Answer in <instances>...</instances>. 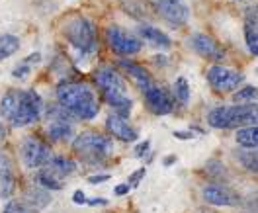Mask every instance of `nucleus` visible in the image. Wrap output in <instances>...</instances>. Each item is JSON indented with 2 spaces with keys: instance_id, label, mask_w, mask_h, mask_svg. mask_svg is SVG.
<instances>
[{
  "instance_id": "9b49d317",
  "label": "nucleus",
  "mask_w": 258,
  "mask_h": 213,
  "mask_svg": "<svg viewBox=\"0 0 258 213\" xmlns=\"http://www.w3.org/2000/svg\"><path fill=\"white\" fill-rule=\"evenodd\" d=\"M143 96H145L147 108L157 115H166L174 110V98L168 90H164L157 84H151L149 88L143 90Z\"/></svg>"
},
{
  "instance_id": "72a5a7b5",
  "label": "nucleus",
  "mask_w": 258,
  "mask_h": 213,
  "mask_svg": "<svg viewBox=\"0 0 258 213\" xmlns=\"http://www.w3.org/2000/svg\"><path fill=\"white\" fill-rule=\"evenodd\" d=\"M24 61H26L28 65H32V66L37 65V63L41 61V53H32V55H28V57H26Z\"/></svg>"
},
{
  "instance_id": "dca6fc26",
  "label": "nucleus",
  "mask_w": 258,
  "mask_h": 213,
  "mask_svg": "<svg viewBox=\"0 0 258 213\" xmlns=\"http://www.w3.org/2000/svg\"><path fill=\"white\" fill-rule=\"evenodd\" d=\"M47 137L51 141H57V143H63L75 137V127L69 119L64 117H57L53 121H49L47 125Z\"/></svg>"
},
{
  "instance_id": "4be33fe9",
  "label": "nucleus",
  "mask_w": 258,
  "mask_h": 213,
  "mask_svg": "<svg viewBox=\"0 0 258 213\" xmlns=\"http://www.w3.org/2000/svg\"><path fill=\"white\" fill-rule=\"evenodd\" d=\"M235 141L244 149H256L258 145V127L256 125H246L237 131Z\"/></svg>"
},
{
  "instance_id": "9d476101",
  "label": "nucleus",
  "mask_w": 258,
  "mask_h": 213,
  "mask_svg": "<svg viewBox=\"0 0 258 213\" xmlns=\"http://www.w3.org/2000/svg\"><path fill=\"white\" fill-rule=\"evenodd\" d=\"M155 8L159 12V16L168 24L180 28L190 20V8L182 2V0H157Z\"/></svg>"
},
{
  "instance_id": "6e6552de",
  "label": "nucleus",
  "mask_w": 258,
  "mask_h": 213,
  "mask_svg": "<svg viewBox=\"0 0 258 213\" xmlns=\"http://www.w3.org/2000/svg\"><path fill=\"white\" fill-rule=\"evenodd\" d=\"M106 39L110 49H113L117 55H135L141 51V45H143L139 37L121 30L119 26H110L106 30Z\"/></svg>"
},
{
  "instance_id": "f03ea898",
  "label": "nucleus",
  "mask_w": 258,
  "mask_h": 213,
  "mask_svg": "<svg viewBox=\"0 0 258 213\" xmlns=\"http://www.w3.org/2000/svg\"><path fill=\"white\" fill-rule=\"evenodd\" d=\"M57 102L64 112L77 119H94L100 112V102L94 88L86 82H61L57 88Z\"/></svg>"
},
{
  "instance_id": "b1692460",
  "label": "nucleus",
  "mask_w": 258,
  "mask_h": 213,
  "mask_svg": "<svg viewBox=\"0 0 258 213\" xmlns=\"http://www.w3.org/2000/svg\"><path fill=\"white\" fill-rule=\"evenodd\" d=\"M37 182L41 188L45 190H61L63 188V180L59 176H55L51 170H47L45 166H41V170L37 172Z\"/></svg>"
},
{
  "instance_id": "423d86ee",
  "label": "nucleus",
  "mask_w": 258,
  "mask_h": 213,
  "mask_svg": "<svg viewBox=\"0 0 258 213\" xmlns=\"http://www.w3.org/2000/svg\"><path fill=\"white\" fill-rule=\"evenodd\" d=\"M208 123L215 129H233L242 125H256V106H219L208 115Z\"/></svg>"
},
{
  "instance_id": "6ab92c4d",
  "label": "nucleus",
  "mask_w": 258,
  "mask_h": 213,
  "mask_svg": "<svg viewBox=\"0 0 258 213\" xmlns=\"http://www.w3.org/2000/svg\"><path fill=\"white\" fill-rule=\"evenodd\" d=\"M139 35L149 41L153 47H159V49H168L172 45L170 37L166 35L164 32H161L159 28H153V26H141L139 28Z\"/></svg>"
},
{
  "instance_id": "473e14b6",
  "label": "nucleus",
  "mask_w": 258,
  "mask_h": 213,
  "mask_svg": "<svg viewBox=\"0 0 258 213\" xmlns=\"http://www.w3.org/2000/svg\"><path fill=\"white\" fill-rule=\"evenodd\" d=\"M73 201H75L77 205H84V203H86V196H84V192H82V190H77V192L73 194Z\"/></svg>"
},
{
  "instance_id": "c756f323",
  "label": "nucleus",
  "mask_w": 258,
  "mask_h": 213,
  "mask_svg": "<svg viewBox=\"0 0 258 213\" xmlns=\"http://www.w3.org/2000/svg\"><path fill=\"white\" fill-rule=\"evenodd\" d=\"M30 75H32V65H28L26 61L18 63V65L14 66V70H12V77L18 79V81H26Z\"/></svg>"
},
{
  "instance_id": "20e7f679",
  "label": "nucleus",
  "mask_w": 258,
  "mask_h": 213,
  "mask_svg": "<svg viewBox=\"0 0 258 213\" xmlns=\"http://www.w3.org/2000/svg\"><path fill=\"white\" fill-rule=\"evenodd\" d=\"M63 35L69 45L81 57H92L98 51V33L92 20L84 16H75L67 20L63 26Z\"/></svg>"
},
{
  "instance_id": "2f4dec72",
  "label": "nucleus",
  "mask_w": 258,
  "mask_h": 213,
  "mask_svg": "<svg viewBox=\"0 0 258 213\" xmlns=\"http://www.w3.org/2000/svg\"><path fill=\"white\" fill-rule=\"evenodd\" d=\"M110 180V174H94V176H88L90 184H102V182Z\"/></svg>"
},
{
  "instance_id": "cd10ccee",
  "label": "nucleus",
  "mask_w": 258,
  "mask_h": 213,
  "mask_svg": "<svg viewBox=\"0 0 258 213\" xmlns=\"http://www.w3.org/2000/svg\"><path fill=\"white\" fill-rule=\"evenodd\" d=\"M2 213H37V209L26 205L24 201H8L6 207L2 209Z\"/></svg>"
},
{
  "instance_id": "f704fd0d",
  "label": "nucleus",
  "mask_w": 258,
  "mask_h": 213,
  "mask_svg": "<svg viewBox=\"0 0 258 213\" xmlns=\"http://www.w3.org/2000/svg\"><path fill=\"white\" fill-rule=\"evenodd\" d=\"M86 203L92 205V207H96V205H108V199L106 197H92V199H86Z\"/></svg>"
},
{
  "instance_id": "393cba45",
  "label": "nucleus",
  "mask_w": 258,
  "mask_h": 213,
  "mask_svg": "<svg viewBox=\"0 0 258 213\" xmlns=\"http://www.w3.org/2000/svg\"><path fill=\"white\" fill-rule=\"evenodd\" d=\"M237 159L239 163L248 170V172H256L258 170V161H256V151L254 149H244V151H237Z\"/></svg>"
},
{
  "instance_id": "58836bf2",
  "label": "nucleus",
  "mask_w": 258,
  "mask_h": 213,
  "mask_svg": "<svg viewBox=\"0 0 258 213\" xmlns=\"http://www.w3.org/2000/svg\"><path fill=\"white\" fill-rule=\"evenodd\" d=\"M172 163H176V157H174V155H170V157L164 159V166H168V164H172Z\"/></svg>"
},
{
  "instance_id": "39448f33",
  "label": "nucleus",
  "mask_w": 258,
  "mask_h": 213,
  "mask_svg": "<svg viewBox=\"0 0 258 213\" xmlns=\"http://www.w3.org/2000/svg\"><path fill=\"white\" fill-rule=\"evenodd\" d=\"M73 151L81 159L82 163L92 164H104L113 153V143L110 137L102 135L98 131H84L75 137L73 141Z\"/></svg>"
},
{
  "instance_id": "2eb2a0df",
  "label": "nucleus",
  "mask_w": 258,
  "mask_h": 213,
  "mask_svg": "<svg viewBox=\"0 0 258 213\" xmlns=\"http://www.w3.org/2000/svg\"><path fill=\"white\" fill-rule=\"evenodd\" d=\"M106 127H108V131L112 133V137L119 139V141L133 143V141H137V139H139L137 131H135V129L129 125L127 119H125V117H119V115H115V114L108 117Z\"/></svg>"
},
{
  "instance_id": "7c9ffc66",
  "label": "nucleus",
  "mask_w": 258,
  "mask_h": 213,
  "mask_svg": "<svg viewBox=\"0 0 258 213\" xmlns=\"http://www.w3.org/2000/svg\"><path fill=\"white\" fill-rule=\"evenodd\" d=\"M145 174H147L145 168H137V170H135V172L129 176L127 186H129V188H137V186H139V182L145 178Z\"/></svg>"
},
{
  "instance_id": "c9c22d12",
  "label": "nucleus",
  "mask_w": 258,
  "mask_h": 213,
  "mask_svg": "<svg viewBox=\"0 0 258 213\" xmlns=\"http://www.w3.org/2000/svg\"><path fill=\"white\" fill-rule=\"evenodd\" d=\"M149 145H151L149 141H143V143H139V145L135 147V157H143V155L147 153V149H149Z\"/></svg>"
},
{
  "instance_id": "1a4fd4ad",
  "label": "nucleus",
  "mask_w": 258,
  "mask_h": 213,
  "mask_svg": "<svg viewBox=\"0 0 258 213\" xmlns=\"http://www.w3.org/2000/svg\"><path fill=\"white\" fill-rule=\"evenodd\" d=\"M242 79L244 77L241 73L223 65H213L208 70V82L215 92H235L242 82Z\"/></svg>"
},
{
  "instance_id": "e433bc0d",
  "label": "nucleus",
  "mask_w": 258,
  "mask_h": 213,
  "mask_svg": "<svg viewBox=\"0 0 258 213\" xmlns=\"http://www.w3.org/2000/svg\"><path fill=\"white\" fill-rule=\"evenodd\" d=\"M129 190H131V188H129L127 184H119V186H115L113 194H115V196H125V194H127Z\"/></svg>"
},
{
  "instance_id": "4468645a",
  "label": "nucleus",
  "mask_w": 258,
  "mask_h": 213,
  "mask_svg": "<svg viewBox=\"0 0 258 213\" xmlns=\"http://www.w3.org/2000/svg\"><path fill=\"white\" fill-rule=\"evenodd\" d=\"M16 190V172L14 164L8 159V155L0 149V194L2 197H10Z\"/></svg>"
},
{
  "instance_id": "a211bd4d",
  "label": "nucleus",
  "mask_w": 258,
  "mask_h": 213,
  "mask_svg": "<svg viewBox=\"0 0 258 213\" xmlns=\"http://www.w3.org/2000/svg\"><path fill=\"white\" fill-rule=\"evenodd\" d=\"M244 39L248 51L256 57L258 55V32H256V8H250L244 18Z\"/></svg>"
},
{
  "instance_id": "7ed1b4c3",
  "label": "nucleus",
  "mask_w": 258,
  "mask_h": 213,
  "mask_svg": "<svg viewBox=\"0 0 258 213\" xmlns=\"http://www.w3.org/2000/svg\"><path fill=\"white\" fill-rule=\"evenodd\" d=\"M92 79H94L96 88L102 92L104 100L113 108L115 115L127 119L131 108H133V102L127 96V86L123 82V77L112 66H100L94 70Z\"/></svg>"
},
{
  "instance_id": "5701e85b",
  "label": "nucleus",
  "mask_w": 258,
  "mask_h": 213,
  "mask_svg": "<svg viewBox=\"0 0 258 213\" xmlns=\"http://www.w3.org/2000/svg\"><path fill=\"white\" fill-rule=\"evenodd\" d=\"M18 49H20V39L16 35H10V33L0 35V61L12 57Z\"/></svg>"
},
{
  "instance_id": "f257e3e1",
  "label": "nucleus",
  "mask_w": 258,
  "mask_h": 213,
  "mask_svg": "<svg viewBox=\"0 0 258 213\" xmlns=\"http://www.w3.org/2000/svg\"><path fill=\"white\" fill-rule=\"evenodd\" d=\"M43 100L35 90H8L0 100V115L14 127H26L39 121Z\"/></svg>"
},
{
  "instance_id": "bb28decb",
  "label": "nucleus",
  "mask_w": 258,
  "mask_h": 213,
  "mask_svg": "<svg viewBox=\"0 0 258 213\" xmlns=\"http://www.w3.org/2000/svg\"><path fill=\"white\" fill-rule=\"evenodd\" d=\"M206 174L210 176V178H215V180L219 182H227L229 180V174H227V170H225V166L221 163H217V161H210V163L206 164Z\"/></svg>"
},
{
  "instance_id": "4c0bfd02",
  "label": "nucleus",
  "mask_w": 258,
  "mask_h": 213,
  "mask_svg": "<svg viewBox=\"0 0 258 213\" xmlns=\"http://www.w3.org/2000/svg\"><path fill=\"white\" fill-rule=\"evenodd\" d=\"M174 137L182 139V141H188V139H192V131H174Z\"/></svg>"
},
{
  "instance_id": "c85d7f7f",
  "label": "nucleus",
  "mask_w": 258,
  "mask_h": 213,
  "mask_svg": "<svg viewBox=\"0 0 258 213\" xmlns=\"http://www.w3.org/2000/svg\"><path fill=\"white\" fill-rule=\"evenodd\" d=\"M233 100L235 102H254L256 100V88L254 86H246L239 92L233 94Z\"/></svg>"
},
{
  "instance_id": "412c9836",
  "label": "nucleus",
  "mask_w": 258,
  "mask_h": 213,
  "mask_svg": "<svg viewBox=\"0 0 258 213\" xmlns=\"http://www.w3.org/2000/svg\"><path fill=\"white\" fill-rule=\"evenodd\" d=\"M24 203L33 207V209H39V207H45V205L51 203V196L47 194L45 188L33 186L30 190H26V194H24Z\"/></svg>"
},
{
  "instance_id": "0eeeda50",
  "label": "nucleus",
  "mask_w": 258,
  "mask_h": 213,
  "mask_svg": "<svg viewBox=\"0 0 258 213\" xmlns=\"http://www.w3.org/2000/svg\"><path fill=\"white\" fill-rule=\"evenodd\" d=\"M20 155L28 168H41L51 161L53 151L39 137H26L20 147Z\"/></svg>"
},
{
  "instance_id": "f3484780",
  "label": "nucleus",
  "mask_w": 258,
  "mask_h": 213,
  "mask_svg": "<svg viewBox=\"0 0 258 213\" xmlns=\"http://www.w3.org/2000/svg\"><path fill=\"white\" fill-rule=\"evenodd\" d=\"M119 66L127 73L133 81L137 82V86H139L141 90H145V88H149L151 84H155V82H153V77H151V73H149L143 65L133 63V61H127V59H125V61H119Z\"/></svg>"
},
{
  "instance_id": "f8f14e48",
  "label": "nucleus",
  "mask_w": 258,
  "mask_h": 213,
  "mask_svg": "<svg viewBox=\"0 0 258 213\" xmlns=\"http://www.w3.org/2000/svg\"><path fill=\"white\" fill-rule=\"evenodd\" d=\"M188 43H190V47H192L200 57H204V59H208V61H223V59H225V49H223L211 35L194 33Z\"/></svg>"
},
{
  "instance_id": "a878e982",
  "label": "nucleus",
  "mask_w": 258,
  "mask_h": 213,
  "mask_svg": "<svg viewBox=\"0 0 258 213\" xmlns=\"http://www.w3.org/2000/svg\"><path fill=\"white\" fill-rule=\"evenodd\" d=\"M172 92H174L172 98L178 100L182 106L188 104V100H190V84H188V81H186V77H178L176 82H174Z\"/></svg>"
},
{
  "instance_id": "aec40b11",
  "label": "nucleus",
  "mask_w": 258,
  "mask_h": 213,
  "mask_svg": "<svg viewBox=\"0 0 258 213\" xmlns=\"http://www.w3.org/2000/svg\"><path fill=\"white\" fill-rule=\"evenodd\" d=\"M45 168L51 170L55 176H59L61 180L67 178V176H71L75 170H77V163L73 161V159H67V157H51V161L45 164Z\"/></svg>"
},
{
  "instance_id": "ddd939ff",
  "label": "nucleus",
  "mask_w": 258,
  "mask_h": 213,
  "mask_svg": "<svg viewBox=\"0 0 258 213\" xmlns=\"http://www.w3.org/2000/svg\"><path fill=\"white\" fill-rule=\"evenodd\" d=\"M202 196L204 199L211 203V205H221V207H235V205H239L241 203V197L237 192H233L231 188H227L223 184H210V186H206L204 188V192H202Z\"/></svg>"
},
{
  "instance_id": "ea45409f",
  "label": "nucleus",
  "mask_w": 258,
  "mask_h": 213,
  "mask_svg": "<svg viewBox=\"0 0 258 213\" xmlns=\"http://www.w3.org/2000/svg\"><path fill=\"white\" fill-rule=\"evenodd\" d=\"M239 2H241V0H239Z\"/></svg>"
}]
</instances>
